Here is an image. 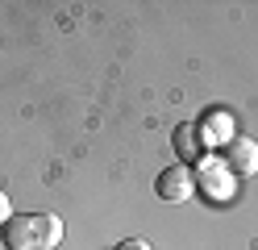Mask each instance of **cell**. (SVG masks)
I'll use <instances>...</instances> for the list:
<instances>
[{"instance_id": "9c48e42d", "label": "cell", "mask_w": 258, "mask_h": 250, "mask_svg": "<svg viewBox=\"0 0 258 250\" xmlns=\"http://www.w3.org/2000/svg\"><path fill=\"white\" fill-rule=\"evenodd\" d=\"M9 217H13V205H9V196H5V192H0V225H5V221H9Z\"/></svg>"}, {"instance_id": "8992f818", "label": "cell", "mask_w": 258, "mask_h": 250, "mask_svg": "<svg viewBox=\"0 0 258 250\" xmlns=\"http://www.w3.org/2000/svg\"><path fill=\"white\" fill-rule=\"evenodd\" d=\"M225 175H229V167H204V171L196 175V188H208V192L221 200V196H229V192H233V179L225 183Z\"/></svg>"}, {"instance_id": "ba28073f", "label": "cell", "mask_w": 258, "mask_h": 250, "mask_svg": "<svg viewBox=\"0 0 258 250\" xmlns=\"http://www.w3.org/2000/svg\"><path fill=\"white\" fill-rule=\"evenodd\" d=\"M117 250H150V242H142V238H129V242H121Z\"/></svg>"}, {"instance_id": "3957f363", "label": "cell", "mask_w": 258, "mask_h": 250, "mask_svg": "<svg viewBox=\"0 0 258 250\" xmlns=\"http://www.w3.org/2000/svg\"><path fill=\"white\" fill-rule=\"evenodd\" d=\"M225 167H229L233 175H258V142L233 138L225 146Z\"/></svg>"}, {"instance_id": "7a4b0ae2", "label": "cell", "mask_w": 258, "mask_h": 250, "mask_svg": "<svg viewBox=\"0 0 258 250\" xmlns=\"http://www.w3.org/2000/svg\"><path fill=\"white\" fill-rule=\"evenodd\" d=\"M154 192L163 200H171V205L191 200V196H196V171H187L183 163H175V167H167V171L154 179Z\"/></svg>"}, {"instance_id": "6da1fadb", "label": "cell", "mask_w": 258, "mask_h": 250, "mask_svg": "<svg viewBox=\"0 0 258 250\" xmlns=\"http://www.w3.org/2000/svg\"><path fill=\"white\" fill-rule=\"evenodd\" d=\"M0 238L9 250H42V229H38V213H13L5 225H0Z\"/></svg>"}, {"instance_id": "52a82bcc", "label": "cell", "mask_w": 258, "mask_h": 250, "mask_svg": "<svg viewBox=\"0 0 258 250\" xmlns=\"http://www.w3.org/2000/svg\"><path fill=\"white\" fill-rule=\"evenodd\" d=\"M38 229H42V250H54L62 242V221L54 213H38Z\"/></svg>"}, {"instance_id": "5b68a950", "label": "cell", "mask_w": 258, "mask_h": 250, "mask_svg": "<svg viewBox=\"0 0 258 250\" xmlns=\"http://www.w3.org/2000/svg\"><path fill=\"white\" fill-rule=\"evenodd\" d=\"M200 133H204V142H208V146H217V142L229 146L233 117H229V113H208V117H204V125H200Z\"/></svg>"}, {"instance_id": "277c9868", "label": "cell", "mask_w": 258, "mask_h": 250, "mask_svg": "<svg viewBox=\"0 0 258 250\" xmlns=\"http://www.w3.org/2000/svg\"><path fill=\"white\" fill-rule=\"evenodd\" d=\"M175 150H179V159H183V163H196V159H204L208 142H204L200 125H179V129H175Z\"/></svg>"}]
</instances>
